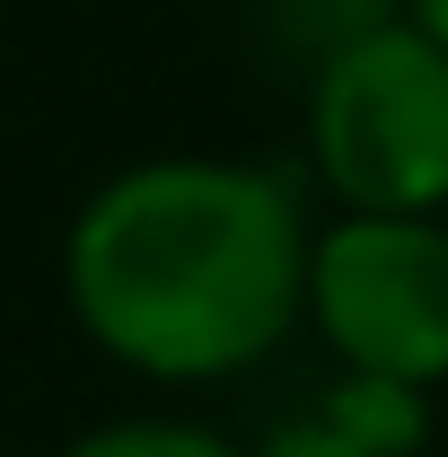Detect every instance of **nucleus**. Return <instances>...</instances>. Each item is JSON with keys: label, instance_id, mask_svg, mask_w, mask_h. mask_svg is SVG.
<instances>
[{"label": "nucleus", "instance_id": "obj_1", "mask_svg": "<svg viewBox=\"0 0 448 457\" xmlns=\"http://www.w3.org/2000/svg\"><path fill=\"white\" fill-rule=\"evenodd\" d=\"M71 308L150 378H220L264 361L308 290L290 185L237 159H141L71 220Z\"/></svg>", "mask_w": 448, "mask_h": 457}, {"label": "nucleus", "instance_id": "obj_2", "mask_svg": "<svg viewBox=\"0 0 448 457\" xmlns=\"http://www.w3.org/2000/svg\"><path fill=\"white\" fill-rule=\"evenodd\" d=\"M308 132L352 212L431 220L448 194V45L422 27H361L317 71Z\"/></svg>", "mask_w": 448, "mask_h": 457}, {"label": "nucleus", "instance_id": "obj_3", "mask_svg": "<svg viewBox=\"0 0 448 457\" xmlns=\"http://www.w3.org/2000/svg\"><path fill=\"white\" fill-rule=\"evenodd\" d=\"M317 326L352 361V378L395 387H440L448 378V228L440 220H387V212H343L308 246Z\"/></svg>", "mask_w": 448, "mask_h": 457}, {"label": "nucleus", "instance_id": "obj_4", "mask_svg": "<svg viewBox=\"0 0 448 457\" xmlns=\"http://www.w3.org/2000/svg\"><path fill=\"white\" fill-rule=\"evenodd\" d=\"M431 431V404L422 387H395V378H343L335 396L299 422L264 431L255 457H413Z\"/></svg>", "mask_w": 448, "mask_h": 457}, {"label": "nucleus", "instance_id": "obj_5", "mask_svg": "<svg viewBox=\"0 0 448 457\" xmlns=\"http://www.w3.org/2000/svg\"><path fill=\"white\" fill-rule=\"evenodd\" d=\"M62 457H246V449H228L194 422H106V431H79Z\"/></svg>", "mask_w": 448, "mask_h": 457}]
</instances>
